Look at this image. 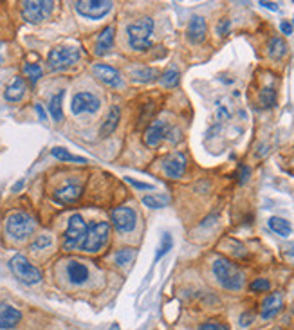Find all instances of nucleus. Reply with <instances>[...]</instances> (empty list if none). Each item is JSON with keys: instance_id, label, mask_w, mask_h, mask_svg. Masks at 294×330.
Returning a JSON list of instances; mask_svg holds the SVG:
<instances>
[{"instance_id": "nucleus-31", "label": "nucleus", "mask_w": 294, "mask_h": 330, "mask_svg": "<svg viewBox=\"0 0 294 330\" xmlns=\"http://www.w3.org/2000/svg\"><path fill=\"white\" fill-rule=\"evenodd\" d=\"M172 245H173V242H172V236L168 235V233H164L163 235V238H161V244H159V247H157V254H155V262H159L161 258L164 256V254L172 249Z\"/></svg>"}, {"instance_id": "nucleus-13", "label": "nucleus", "mask_w": 294, "mask_h": 330, "mask_svg": "<svg viewBox=\"0 0 294 330\" xmlns=\"http://www.w3.org/2000/svg\"><path fill=\"white\" fill-rule=\"evenodd\" d=\"M186 155L181 154V152H175L172 154L170 157L164 161L163 168H164V173H166L170 179H181L186 172Z\"/></svg>"}, {"instance_id": "nucleus-26", "label": "nucleus", "mask_w": 294, "mask_h": 330, "mask_svg": "<svg viewBox=\"0 0 294 330\" xmlns=\"http://www.w3.org/2000/svg\"><path fill=\"white\" fill-rule=\"evenodd\" d=\"M179 80H181V74H179V71L173 69V67H170L168 71H164V73L161 74V78H159V82L163 83L164 87H168V89H172V87L179 85Z\"/></svg>"}, {"instance_id": "nucleus-3", "label": "nucleus", "mask_w": 294, "mask_h": 330, "mask_svg": "<svg viewBox=\"0 0 294 330\" xmlns=\"http://www.w3.org/2000/svg\"><path fill=\"white\" fill-rule=\"evenodd\" d=\"M35 227L37 224L28 213H13L6 220V231L15 240H26L35 233Z\"/></svg>"}, {"instance_id": "nucleus-29", "label": "nucleus", "mask_w": 294, "mask_h": 330, "mask_svg": "<svg viewBox=\"0 0 294 330\" xmlns=\"http://www.w3.org/2000/svg\"><path fill=\"white\" fill-rule=\"evenodd\" d=\"M51 154H53V157L60 159V161H71V163H87L85 157H78V155L69 154L65 148H53V150H51Z\"/></svg>"}, {"instance_id": "nucleus-25", "label": "nucleus", "mask_w": 294, "mask_h": 330, "mask_svg": "<svg viewBox=\"0 0 294 330\" xmlns=\"http://www.w3.org/2000/svg\"><path fill=\"white\" fill-rule=\"evenodd\" d=\"M62 100H64V91L56 92L49 101V112L55 121H62L64 119V112H62Z\"/></svg>"}, {"instance_id": "nucleus-24", "label": "nucleus", "mask_w": 294, "mask_h": 330, "mask_svg": "<svg viewBox=\"0 0 294 330\" xmlns=\"http://www.w3.org/2000/svg\"><path fill=\"white\" fill-rule=\"evenodd\" d=\"M267 51H269V56L274 60H280L285 56V53H287V46H285V42L281 40V38L274 37L269 40V46H267Z\"/></svg>"}, {"instance_id": "nucleus-30", "label": "nucleus", "mask_w": 294, "mask_h": 330, "mask_svg": "<svg viewBox=\"0 0 294 330\" xmlns=\"http://www.w3.org/2000/svg\"><path fill=\"white\" fill-rule=\"evenodd\" d=\"M134 78H136L137 82H152L154 78H157V71L155 69H150V67H143V69H137L134 71Z\"/></svg>"}, {"instance_id": "nucleus-28", "label": "nucleus", "mask_w": 294, "mask_h": 330, "mask_svg": "<svg viewBox=\"0 0 294 330\" xmlns=\"http://www.w3.org/2000/svg\"><path fill=\"white\" fill-rule=\"evenodd\" d=\"M276 103V91L272 87H265L262 89L260 92V105H262L263 109H272Z\"/></svg>"}, {"instance_id": "nucleus-34", "label": "nucleus", "mask_w": 294, "mask_h": 330, "mask_svg": "<svg viewBox=\"0 0 294 330\" xmlns=\"http://www.w3.org/2000/svg\"><path fill=\"white\" fill-rule=\"evenodd\" d=\"M51 242H53V240H51L49 235H40V236H37V240H35V242L31 244V249H33V251H40V249L49 247Z\"/></svg>"}, {"instance_id": "nucleus-20", "label": "nucleus", "mask_w": 294, "mask_h": 330, "mask_svg": "<svg viewBox=\"0 0 294 330\" xmlns=\"http://www.w3.org/2000/svg\"><path fill=\"white\" fill-rule=\"evenodd\" d=\"M119 119H121V110H119L118 105H114V107H110L109 114H107V118H105V121H103V127H101V130H100L101 137H109L110 134L118 128Z\"/></svg>"}, {"instance_id": "nucleus-46", "label": "nucleus", "mask_w": 294, "mask_h": 330, "mask_svg": "<svg viewBox=\"0 0 294 330\" xmlns=\"http://www.w3.org/2000/svg\"><path fill=\"white\" fill-rule=\"evenodd\" d=\"M0 49H2V44H0ZM0 65H2V55H0Z\"/></svg>"}, {"instance_id": "nucleus-18", "label": "nucleus", "mask_w": 294, "mask_h": 330, "mask_svg": "<svg viewBox=\"0 0 294 330\" xmlns=\"http://www.w3.org/2000/svg\"><path fill=\"white\" fill-rule=\"evenodd\" d=\"M283 307V298H281L280 292L269 294L262 303V310H260V316L262 319H272V317L278 314Z\"/></svg>"}, {"instance_id": "nucleus-5", "label": "nucleus", "mask_w": 294, "mask_h": 330, "mask_svg": "<svg viewBox=\"0 0 294 330\" xmlns=\"http://www.w3.org/2000/svg\"><path fill=\"white\" fill-rule=\"evenodd\" d=\"M110 226L107 222H94L87 227V235L83 240L82 249L87 253H98L109 240Z\"/></svg>"}, {"instance_id": "nucleus-16", "label": "nucleus", "mask_w": 294, "mask_h": 330, "mask_svg": "<svg viewBox=\"0 0 294 330\" xmlns=\"http://www.w3.org/2000/svg\"><path fill=\"white\" fill-rule=\"evenodd\" d=\"M22 319L19 308H15L10 303H0V330H11L19 325Z\"/></svg>"}, {"instance_id": "nucleus-2", "label": "nucleus", "mask_w": 294, "mask_h": 330, "mask_svg": "<svg viewBox=\"0 0 294 330\" xmlns=\"http://www.w3.org/2000/svg\"><path fill=\"white\" fill-rule=\"evenodd\" d=\"M154 33V20L152 19H141L139 22L130 24L127 29L128 44L132 49L136 51H146L152 47L150 44V35Z\"/></svg>"}, {"instance_id": "nucleus-27", "label": "nucleus", "mask_w": 294, "mask_h": 330, "mask_svg": "<svg viewBox=\"0 0 294 330\" xmlns=\"http://www.w3.org/2000/svg\"><path fill=\"white\" fill-rule=\"evenodd\" d=\"M168 202H170V199L164 197V195H146V197H143V204L148 206V208H152V209L164 208Z\"/></svg>"}, {"instance_id": "nucleus-14", "label": "nucleus", "mask_w": 294, "mask_h": 330, "mask_svg": "<svg viewBox=\"0 0 294 330\" xmlns=\"http://www.w3.org/2000/svg\"><path fill=\"white\" fill-rule=\"evenodd\" d=\"M80 195H82V184L76 181H69L67 184L58 188L53 197H55V200L60 204H73L80 199Z\"/></svg>"}, {"instance_id": "nucleus-19", "label": "nucleus", "mask_w": 294, "mask_h": 330, "mask_svg": "<svg viewBox=\"0 0 294 330\" xmlns=\"http://www.w3.org/2000/svg\"><path fill=\"white\" fill-rule=\"evenodd\" d=\"M114 33H116L114 26H107V28L100 33V37L96 40V49H94V53L98 56H105L110 53L112 44H114Z\"/></svg>"}, {"instance_id": "nucleus-41", "label": "nucleus", "mask_w": 294, "mask_h": 330, "mask_svg": "<svg viewBox=\"0 0 294 330\" xmlns=\"http://www.w3.org/2000/svg\"><path fill=\"white\" fill-rule=\"evenodd\" d=\"M251 321H253V314H249V312H245V314L240 316V325L242 326H249L251 325Z\"/></svg>"}, {"instance_id": "nucleus-44", "label": "nucleus", "mask_w": 294, "mask_h": 330, "mask_svg": "<svg viewBox=\"0 0 294 330\" xmlns=\"http://www.w3.org/2000/svg\"><path fill=\"white\" fill-rule=\"evenodd\" d=\"M260 6H263V8L271 11H278V4H274V2H260Z\"/></svg>"}, {"instance_id": "nucleus-4", "label": "nucleus", "mask_w": 294, "mask_h": 330, "mask_svg": "<svg viewBox=\"0 0 294 330\" xmlns=\"http://www.w3.org/2000/svg\"><path fill=\"white\" fill-rule=\"evenodd\" d=\"M10 267H11V271H13V274L17 276L22 283L35 285V283H40L42 281L40 269L33 265L24 254H15V256L11 258Z\"/></svg>"}, {"instance_id": "nucleus-37", "label": "nucleus", "mask_w": 294, "mask_h": 330, "mask_svg": "<svg viewBox=\"0 0 294 330\" xmlns=\"http://www.w3.org/2000/svg\"><path fill=\"white\" fill-rule=\"evenodd\" d=\"M229 29H231V20L222 19L220 22H218V26H217V33H218V35H220V37H226L227 33H229Z\"/></svg>"}, {"instance_id": "nucleus-32", "label": "nucleus", "mask_w": 294, "mask_h": 330, "mask_svg": "<svg viewBox=\"0 0 294 330\" xmlns=\"http://www.w3.org/2000/svg\"><path fill=\"white\" fill-rule=\"evenodd\" d=\"M134 258H136V251H134V249H130V247L121 249V251H118V254H116V263H118V265H128Z\"/></svg>"}, {"instance_id": "nucleus-35", "label": "nucleus", "mask_w": 294, "mask_h": 330, "mask_svg": "<svg viewBox=\"0 0 294 330\" xmlns=\"http://www.w3.org/2000/svg\"><path fill=\"white\" fill-rule=\"evenodd\" d=\"M249 287H251V290H254V292H265V290L271 289V283H269V280L258 278V280H254Z\"/></svg>"}, {"instance_id": "nucleus-23", "label": "nucleus", "mask_w": 294, "mask_h": 330, "mask_svg": "<svg viewBox=\"0 0 294 330\" xmlns=\"http://www.w3.org/2000/svg\"><path fill=\"white\" fill-rule=\"evenodd\" d=\"M269 227L274 231L276 235H280V236H289L290 233H292V227H290L289 222L285 220V218H280V217L269 218Z\"/></svg>"}, {"instance_id": "nucleus-12", "label": "nucleus", "mask_w": 294, "mask_h": 330, "mask_svg": "<svg viewBox=\"0 0 294 330\" xmlns=\"http://www.w3.org/2000/svg\"><path fill=\"white\" fill-rule=\"evenodd\" d=\"M168 136V125L163 119H155L148 125L145 132V145L150 148H155V146L161 145V141Z\"/></svg>"}, {"instance_id": "nucleus-42", "label": "nucleus", "mask_w": 294, "mask_h": 330, "mask_svg": "<svg viewBox=\"0 0 294 330\" xmlns=\"http://www.w3.org/2000/svg\"><path fill=\"white\" fill-rule=\"evenodd\" d=\"M280 29H281V33H283V35H287V37H289V35H292V26H290L289 22H281L280 24Z\"/></svg>"}, {"instance_id": "nucleus-38", "label": "nucleus", "mask_w": 294, "mask_h": 330, "mask_svg": "<svg viewBox=\"0 0 294 330\" xmlns=\"http://www.w3.org/2000/svg\"><path fill=\"white\" fill-rule=\"evenodd\" d=\"M231 116V110L227 109V105H224L220 101V103L217 105V118L218 119H227Z\"/></svg>"}, {"instance_id": "nucleus-21", "label": "nucleus", "mask_w": 294, "mask_h": 330, "mask_svg": "<svg viewBox=\"0 0 294 330\" xmlns=\"http://www.w3.org/2000/svg\"><path fill=\"white\" fill-rule=\"evenodd\" d=\"M67 276H69V280H71V283L82 285L89 280V269H87V265H83V263H80V262H69Z\"/></svg>"}, {"instance_id": "nucleus-17", "label": "nucleus", "mask_w": 294, "mask_h": 330, "mask_svg": "<svg viewBox=\"0 0 294 330\" xmlns=\"http://www.w3.org/2000/svg\"><path fill=\"white\" fill-rule=\"evenodd\" d=\"M206 33H208L206 20H204L202 17H199V15L191 17L190 24H188V31H186L188 40H190L191 44H200V42H204V38H206Z\"/></svg>"}, {"instance_id": "nucleus-33", "label": "nucleus", "mask_w": 294, "mask_h": 330, "mask_svg": "<svg viewBox=\"0 0 294 330\" xmlns=\"http://www.w3.org/2000/svg\"><path fill=\"white\" fill-rule=\"evenodd\" d=\"M24 73H26V76L31 80V83H37L38 80L42 78V69L38 64H28L24 65Z\"/></svg>"}, {"instance_id": "nucleus-1", "label": "nucleus", "mask_w": 294, "mask_h": 330, "mask_svg": "<svg viewBox=\"0 0 294 330\" xmlns=\"http://www.w3.org/2000/svg\"><path fill=\"white\" fill-rule=\"evenodd\" d=\"M213 272L226 290H240L244 287V272L227 258H217L213 262Z\"/></svg>"}, {"instance_id": "nucleus-9", "label": "nucleus", "mask_w": 294, "mask_h": 330, "mask_svg": "<svg viewBox=\"0 0 294 330\" xmlns=\"http://www.w3.org/2000/svg\"><path fill=\"white\" fill-rule=\"evenodd\" d=\"M112 10V2L109 0H82L76 2V11L85 19L100 20Z\"/></svg>"}, {"instance_id": "nucleus-15", "label": "nucleus", "mask_w": 294, "mask_h": 330, "mask_svg": "<svg viewBox=\"0 0 294 330\" xmlns=\"http://www.w3.org/2000/svg\"><path fill=\"white\" fill-rule=\"evenodd\" d=\"M92 73H94V76L98 78L100 82H103L105 85H109V87H121L123 85L121 74H119L114 67H110V65H103V64L94 65Z\"/></svg>"}, {"instance_id": "nucleus-10", "label": "nucleus", "mask_w": 294, "mask_h": 330, "mask_svg": "<svg viewBox=\"0 0 294 330\" xmlns=\"http://www.w3.org/2000/svg\"><path fill=\"white\" fill-rule=\"evenodd\" d=\"M136 211L127 206H119L112 211V224L119 233H130L136 227Z\"/></svg>"}, {"instance_id": "nucleus-36", "label": "nucleus", "mask_w": 294, "mask_h": 330, "mask_svg": "<svg viewBox=\"0 0 294 330\" xmlns=\"http://www.w3.org/2000/svg\"><path fill=\"white\" fill-rule=\"evenodd\" d=\"M199 330H227V326L224 323H218V321H208V323H202Z\"/></svg>"}, {"instance_id": "nucleus-11", "label": "nucleus", "mask_w": 294, "mask_h": 330, "mask_svg": "<svg viewBox=\"0 0 294 330\" xmlns=\"http://www.w3.org/2000/svg\"><path fill=\"white\" fill-rule=\"evenodd\" d=\"M100 109V100L91 92H80L73 98L71 110L74 114H92Z\"/></svg>"}, {"instance_id": "nucleus-22", "label": "nucleus", "mask_w": 294, "mask_h": 330, "mask_svg": "<svg viewBox=\"0 0 294 330\" xmlns=\"http://www.w3.org/2000/svg\"><path fill=\"white\" fill-rule=\"evenodd\" d=\"M24 92H26V83H24V80L22 78H15L13 82L8 85L4 96L8 101H19L24 98Z\"/></svg>"}, {"instance_id": "nucleus-43", "label": "nucleus", "mask_w": 294, "mask_h": 330, "mask_svg": "<svg viewBox=\"0 0 294 330\" xmlns=\"http://www.w3.org/2000/svg\"><path fill=\"white\" fill-rule=\"evenodd\" d=\"M35 109H37V114L40 116L42 121H47V114H46V110H44V107H42V105L38 103L37 107H35Z\"/></svg>"}, {"instance_id": "nucleus-8", "label": "nucleus", "mask_w": 294, "mask_h": 330, "mask_svg": "<svg viewBox=\"0 0 294 330\" xmlns=\"http://www.w3.org/2000/svg\"><path fill=\"white\" fill-rule=\"evenodd\" d=\"M22 8V15L24 19L28 20L29 24H40L53 13V8L55 4L53 2H47V0H28L24 2Z\"/></svg>"}, {"instance_id": "nucleus-6", "label": "nucleus", "mask_w": 294, "mask_h": 330, "mask_svg": "<svg viewBox=\"0 0 294 330\" xmlns=\"http://www.w3.org/2000/svg\"><path fill=\"white\" fill-rule=\"evenodd\" d=\"M85 235H87L85 220L82 218V215H73V217L69 218V226H67V231H65L64 247L67 249V251L82 247Z\"/></svg>"}, {"instance_id": "nucleus-7", "label": "nucleus", "mask_w": 294, "mask_h": 330, "mask_svg": "<svg viewBox=\"0 0 294 330\" xmlns=\"http://www.w3.org/2000/svg\"><path fill=\"white\" fill-rule=\"evenodd\" d=\"M80 60V51L76 47H55L47 56V64L53 71H64Z\"/></svg>"}, {"instance_id": "nucleus-39", "label": "nucleus", "mask_w": 294, "mask_h": 330, "mask_svg": "<svg viewBox=\"0 0 294 330\" xmlns=\"http://www.w3.org/2000/svg\"><path fill=\"white\" fill-rule=\"evenodd\" d=\"M127 182H130L134 188L137 190H154V186L152 184H146V182H137L136 179H132V177H127Z\"/></svg>"}, {"instance_id": "nucleus-45", "label": "nucleus", "mask_w": 294, "mask_h": 330, "mask_svg": "<svg viewBox=\"0 0 294 330\" xmlns=\"http://www.w3.org/2000/svg\"><path fill=\"white\" fill-rule=\"evenodd\" d=\"M287 253H289V254H290V256H294V247H292V249H290V251H287Z\"/></svg>"}, {"instance_id": "nucleus-40", "label": "nucleus", "mask_w": 294, "mask_h": 330, "mask_svg": "<svg viewBox=\"0 0 294 330\" xmlns=\"http://www.w3.org/2000/svg\"><path fill=\"white\" fill-rule=\"evenodd\" d=\"M249 177V168L247 166H240V173H238V182L240 184H244L245 181H247Z\"/></svg>"}]
</instances>
